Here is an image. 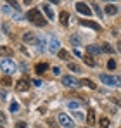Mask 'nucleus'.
<instances>
[{"instance_id":"obj_1","label":"nucleus","mask_w":121,"mask_h":128,"mask_svg":"<svg viewBox=\"0 0 121 128\" xmlns=\"http://www.w3.org/2000/svg\"><path fill=\"white\" fill-rule=\"evenodd\" d=\"M28 21L30 22H33V24H36V26H45L47 24V21L43 19V16H42V12H40V9H31L30 12H28Z\"/></svg>"},{"instance_id":"obj_2","label":"nucleus","mask_w":121,"mask_h":128,"mask_svg":"<svg viewBox=\"0 0 121 128\" xmlns=\"http://www.w3.org/2000/svg\"><path fill=\"white\" fill-rule=\"evenodd\" d=\"M0 69H2V73H5V74H12V73H16L18 66H16V62H14L12 59H2Z\"/></svg>"},{"instance_id":"obj_3","label":"nucleus","mask_w":121,"mask_h":128,"mask_svg":"<svg viewBox=\"0 0 121 128\" xmlns=\"http://www.w3.org/2000/svg\"><path fill=\"white\" fill-rule=\"evenodd\" d=\"M100 82L109 86H121V82L116 76H111V74H100Z\"/></svg>"},{"instance_id":"obj_4","label":"nucleus","mask_w":121,"mask_h":128,"mask_svg":"<svg viewBox=\"0 0 121 128\" xmlns=\"http://www.w3.org/2000/svg\"><path fill=\"white\" fill-rule=\"evenodd\" d=\"M22 42L30 43V45H35V43H38V36L33 31H26V33H22Z\"/></svg>"},{"instance_id":"obj_5","label":"nucleus","mask_w":121,"mask_h":128,"mask_svg":"<svg viewBox=\"0 0 121 128\" xmlns=\"http://www.w3.org/2000/svg\"><path fill=\"white\" fill-rule=\"evenodd\" d=\"M57 120H59V123H60L64 128H73V126H74V121H73V120H71L68 114H64V112H60Z\"/></svg>"},{"instance_id":"obj_6","label":"nucleus","mask_w":121,"mask_h":128,"mask_svg":"<svg viewBox=\"0 0 121 128\" xmlns=\"http://www.w3.org/2000/svg\"><path fill=\"white\" fill-rule=\"evenodd\" d=\"M76 10L85 14V16H92V9L85 4V2H76Z\"/></svg>"},{"instance_id":"obj_7","label":"nucleus","mask_w":121,"mask_h":128,"mask_svg":"<svg viewBox=\"0 0 121 128\" xmlns=\"http://www.w3.org/2000/svg\"><path fill=\"white\" fill-rule=\"evenodd\" d=\"M16 90H19V92L30 90V80H28V78H21L19 82L16 83Z\"/></svg>"},{"instance_id":"obj_8","label":"nucleus","mask_w":121,"mask_h":128,"mask_svg":"<svg viewBox=\"0 0 121 128\" xmlns=\"http://www.w3.org/2000/svg\"><path fill=\"white\" fill-rule=\"evenodd\" d=\"M48 50L52 52V54H57L60 50V45H59V40L56 38V36H50V43H48Z\"/></svg>"},{"instance_id":"obj_9","label":"nucleus","mask_w":121,"mask_h":128,"mask_svg":"<svg viewBox=\"0 0 121 128\" xmlns=\"http://www.w3.org/2000/svg\"><path fill=\"white\" fill-rule=\"evenodd\" d=\"M62 83L66 86H80V82L74 76H62Z\"/></svg>"},{"instance_id":"obj_10","label":"nucleus","mask_w":121,"mask_h":128,"mask_svg":"<svg viewBox=\"0 0 121 128\" xmlns=\"http://www.w3.org/2000/svg\"><path fill=\"white\" fill-rule=\"evenodd\" d=\"M104 10H106V14H107V16H114V14H118V10H120V9H118L114 4H107Z\"/></svg>"},{"instance_id":"obj_11","label":"nucleus","mask_w":121,"mask_h":128,"mask_svg":"<svg viewBox=\"0 0 121 128\" xmlns=\"http://www.w3.org/2000/svg\"><path fill=\"white\" fill-rule=\"evenodd\" d=\"M81 26H86V28H92V30H97L100 31V24L99 22H94V21H80Z\"/></svg>"},{"instance_id":"obj_12","label":"nucleus","mask_w":121,"mask_h":128,"mask_svg":"<svg viewBox=\"0 0 121 128\" xmlns=\"http://www.w3.org/2000/svg\"><path fill=\"white\" fill-rule=\"evenodd\" d=\"M100 52H102V48L97 47V45H88L86 47V54L88 56H95V54H100Z\"/></svg>"},{"instance_id":"obj_13","label":"nucleus","mask_w":121,"mask_h":128,"mask_svg":"<svg viewBox=\"0 0 121 128\" xmlns=\"http://www.w3.org/2000/svg\"><path fill=\"white\" fill-rule=\"evenodd\" d=\"M42 10L47 14L48 19H54V10H52V7H50L48 4H43V5H42Z\"/></svg>"},{"instance_id":"obj_14","label":"nucleus","mask_w":121,"mask_h":128,"mask_svg":"<svg viewBox=\"0 0 121 128\" xmlns=\"http://www.w3.org/2000/svg\"><path fill=\"white\" fill-rule=\"evenodd\" d=\"M14 52H12V48L10 47H0V56L2 57H7V59H10V56H12Z\"/></svg>"},{"instance_id":"obj_15","label":"nucleus","mask_w":121,"mask_h":128,"mask_svg":"<svg viewBox=\"0 0 121 128\" xmlns=\"http://www.w3.org/2000/svg\"><path fill=\"white\" fill-rule=\"evenodd\" d=\"M47 69H48V64H47V62H38V64H36V68H35L36 74H42V73H45Z\"/></svg>"},{"instance_id":"obj_16","label":"nucleus","mask_w":121,"mask_h":128,"mask_svg":"<svg viewBox=\"0 0 121 128\" xmlns=\"http://www.w3.org/2000/svg\"><path fill=\"white\" fill-rule=\"evenodd\" d=\"M83 62L86 64L88 68H95V61H94V57H92V56H88V54H85V56H83Z\"/></svg>"},{"instance_id":"obj_17","label":"nucleus","mask_w":121,"mask_h":128,"mask_svg":"<svg viewBox=\"0 0 121 128\" xmlns=\"http://www.w3.org/2000/svg\"><path fill=\"white\" fill-rule=\"evenodd\" d=\"M86 121H88V125H94V123H95V111H94V109H88Z\"/></svg>"},{"instance_id":"obj_18","label":"nucleus","mask_w":121,"mask_h":128,"mask_svg":"<svg viewBox=\"0 0 121 128\" xmlns=\"http://www.w3.org/2000/svg\"><path fill=\"white\" fill-rule=\"evenodd\" d=\"M57 56H59V59H62V61H69V52L64 50V48H60L59 52H57Z\"/></svg>"},{"instance_id":"obj_19","label":"nucleus","mask_w":121,"mask_h":128,"mask_svg":"<svg viewBox=\"0 0 121 128\" xmlns=\"http://www.w3.org/2000/svg\"><path fill=\"white\" fill-rule=\"evenodd\" d=\"M59 19H60V24H64V26H66V24L69 22V14H68V12H60Z\"/></svg>"},{"instance_id":"obj_20","label":"nucleus","mask_w":121,"mask_h":128,"mask_svg":"<svg viewBox=\"0 0 121 128\" xmlns=\"http://www.w3.org/2000/svg\"><path fill=\"white\" fill-rule=\"evenodd\" d=\"M68 68H69V71H73V73H81V68L74 62H68Z\"/></svg>"},{"instance_id":"obj_21","label":"nucleus","mask_w":121,"mask_h":128,"mask_svg":"<svg viewBox=\"0 0 121 128\" xmlns=\"http://www.w3.org/2000/svg\"><path fill=\"white\" fill-rule=\"evenodd\" d=\"M80 85L88 86V88H92V90H95V88H97V86H95V83H94V82H90V80H81V82H80Z\"/></svg>"},{"instance_id":"obj_22","label":"nucleus","mask_w":121,"mask_h":128,"mask_svg":"<svg viewBox=\"0 0 121 128\" xmlns=\"http://www.w3.org/2000/svg\"><path fill=\"white\" fill-rule=\"evenodd\" d=\"M99 125H100V128H109L111 121H109V118H100L99 120Z\"/></svg>"},{"instance_id":"obj_23","label":"nucleus","mask_w":121,"mask_h":128,"mask_svg":"<svg viewBox=\"0 0 121 128\" xmlns=\"http://www.w3.org/2000/svg\"><path fill=\"white\" fill-rule=\"evenodd\" d=\"M0 83H2L4 86H9V85H12V80H10V76H2Z\"/></svg>"},{"instance_id":"obj_24","label":"nucleus","mask_w":121,"mask_h":128,"mask_svg":"<svg viewBox=\"0 0 121 128\" xmlns=\"http://www.w3.org/2000/svg\"><path fill=\"white\" fill-rule=\"evenodd\" d=\"M102 50H104V52H107V54H112V52H114V48H112L109 43H104V45H102Z\"/></svg>"},{"instance_id":"obj_25","label":"nucleus","mask_w":121,"mask_h":128,"mask_svg":"<svg viewBox=\"0 0 121 128\" xmlns=\"http://www.w3.org/2000/svg\"><path fill=\"white\" fill-rule=\"evenodd\" d=\"M71 43H73V45H80L81 38L78 36V35H71Z\"/></svg>"},{"instance_id":"obj_26","label":"nucleus","mask_w":121,"mask_h":128,"mask_svg":"<svg viewBox=\"0 0 121 128\" xmlns=\"http://www.w3.org/2000/svg\"><path fill=\"white\" fill-rule=\"evenodd\" d=\"M107 69H111V71L116 69V61H114V59H109V61H107Z\"/></svg>"},{"instance_id":"obj_27","label":"nucleus","mask_w":121,"mask_h":128,"mask_svg":"<svg viewBox=\"0 0 121 128\" xmlns=\"http://www.w3.org/2000/svg\"><path fill=\"white\" fill-rule=\"evenodd\" d=\"M10 111H12V112H18V111H19V104H18V102H12V104H10Z\"/></svg>"},{"instance_id":"obj_28","label":"nucleus","mask_w":121,"mask_h":128,"mask_svg":"<svg viewBox=\"0 0 121 128\" xmlns=\"http://www.w3.org/2000/svg\"><path fill=\"white\" fill-rule=\"evenodd\" d=\"M78 106H80V104H78V102H74V100H71V102L68 104V107H69V109H76Z\"/></svg>"},{"instance_id":"obj_29","label":"nucleus","mask_w":121,"mask_h":128,"mask_svg":"<svg viewBox=\"0 0 121 128\" xmlns=\"http://www.w3.org/2000/svg\"><path fill=\"white\" fill-rule=\"evenodd\" d=\"M14 128H28V125H26V123H22V121H19V123H16V125H14Z\"/></svg>"},{"instance_id":"obj_30","label":"nucleus","mask_w":121,"mask_h":128,"mask_svg":"<svg viewBox=\"0 0 121 128\" xmlns=\"http://www.w3.org/2000/svg\"><path fill=\"white\" fill-rule=\"evenodd\" d=\"M36 45L40 47V50H43V48H45V42H43V40H38V43H36Z\"/></svg>"},{"instance_id":"obj_31","label":"nucleus","mask_w":121,"mask_h":128,"mask_svg":"<svg viewBox=\"0 0 121 128\" xmlns=\"http://www.w3.org/2000/svg\"><path fill=\"white\" fill-rule=\"evenodd\" d=\"M74 118H76V120H83L85 116H83V114H80V112H74Z\"/></svg>"},{"instance_id":"obj_32","label":"nucleus","mask_w":121,"mask_h":128,"mask_svg":"<svg viewBox=\"0 0 121 128\" xmlns=\"http://www.w3.org/2000/svg\"><path fill=\"white\" fill-rule=\"evenodd\" d=\"M4 121H5V114H4V112H0V123H4Z\"/></svg>"},{"instance_id":"obj_33","label":"nucleus","mask_w":121,"mask_h":128,"mask_svg":"<svg viewBox=\"0 0 121 128\" xmlns=\"http://www.w3.org/2000/svg\"><path fill=\"white\" fill-rule=\"evenodd\" d=\"M33 85H35V86H40L42 82H40V80H35V82H33Z\"/></svg>"},{"instance_id":"obj_34","label":"nucleus","mask_w":121,"mask_h":128,"mask_svg":"<svg viewBox=\"0 0 121 128\" xmlns=\"http://www.w3.org/2000/svg\"><path fill=\"white\" fill-rule=\"evenodd\" d=\"M0 97H2V99H5V97H7V94H5L4 90H0Z\"/></svg>"},{"instance_id":"obj_35","label":"nucleus","mask_w":121,"mask_h":128,"mask_svg":"<svg viewBox=\"0 0 121 128\" xmlns=\"http://www.w3.org/2000/svg\"><path fill=\"white\" fill-rule=\"evenodd\" d=\"M118 48H120V52H121V43H118Z\"/></svg>"},{"instance_id":"obj_36","label":"nucleus","mask_w":121,"mask_h":128,"mask_svg":"<svg viewBox=\"0 0 121 128\" xmlns=\"http://www.w3.org/2000/svg\"><path fill=\"white\" fill-rule=\"evenodd\" d=\"M0 128H5V126H2V125H0Z\"/></svg>"},{"instance_id":"obj_37","label":"nucleus","mask_w":121,"mask_h":128,"mask_svg":"<svg viewBox=\"0 0 121 128\" xmlns=\"http://www.w3.org/2000/svg\"><path fill=\"white\" fill-rule=\"evenodd\" d=\"M120 10H121V9H120Z\"/></svg>"},{"instance_id":"obj_38","label":"nucleus","mask_w":121,"mask_h":128,"mask_svg":"<svg viewBox=\"0 0 121 128\" xmlns=\"http://www.w3.org/2000/svg\"><path fill=\"white\" fill-rule=\"evenodd\" d=\"M83 128H85V126H83Z\"/></svg>"}]
</instances>
